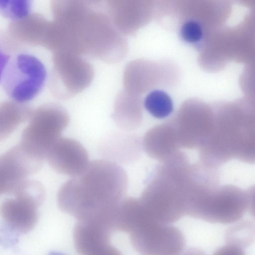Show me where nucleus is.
I'll return each instance as SVG.
<instances>
[{
  "mask_svg": "<svg viewBox=\"0 0 255 255\" xmlns=\"http://www.w3.org/2000/svg\"><path fill=\"white\" fill-rule=\"evenodd\" d=\"M125 223L126 233L132 247L142 255H180L184 248L185 240L181 231L150 217L138 199L128 205Z\"/></svg>",
  "mask_w": 255,
  "mask_h": 255,
  "instance_id": "f03ea898",
  "label": "nucleus"
},
{
  "mask_svg": "<svg viewBox=\"0 0 255 255\" xmlns=\"http://www.w3.org/2000/svg\"><path fill=\"white\" fill-rule=\"evenodd\" d=\"M213 255H246L242 248L228 244L218 248Z\"/></svg>",
  "mask_w": 255,
  "mask_h": 255,
  "instance_id": "2eb2a0df",
  "label": "nucleus"
},
{
  "mask_svg": "<svg viewBox=\"0 0 255 255\" xmlns=\"http://www.w3.org/2000/svg\"><path fill=\"white\" fill-rule=\"evenodd\" d=\"M30 8L28 0H0V14L11 21L27 16L30 13Z\"/></svg>",
  "mask_w": 255,
  "mask_h": 255,
  "instance_id": "f8f14e48",
  "label": "nucleus"
},
{
  "mask_svg": "<svg viewBox=\"0 0 255 255\" xmlns=\"http://www.w3.org/2000/svg\"><path fill=\"white\" fill-rule=\"evenodd\" d=\"M40 20L38 15L30 13L23 18L11 21L7 36V40L12 41V48H17L18 44H39Z\"/></svg>",
  "mask_w": 255,
  "mask_h": 255,
  "instance_id": "9d476101",
  "label": "nucleus"
},
{
  "mask_svg": "<svg viewBox=\"0 0 255 255\" xmlns=\"http://www.w3.org/2000/svg\"><path fill=\"white\" fill-rule=\"evenodd\" d=\"M111 234L103 226L78 222L73 231L76 251L79 255H123L110 242Z\"/></svg>",
  "mask_w": 255,
  "mask_h": 255,
  "instance_id": "6e6552de",
  "label": "nucleus"
},
{
  "mask_svg": "<svg viewBox=\"0 0 255 255\" xmlns=\"http://www.w3.org/2000/svg\"><path fill=\"white\" fill-rule=\"evenodd\" d=\"M181 34L185 41L194 43L202 39L203 31L200 25L197 22L189 20L182 25Z\"/></svg>",
  "mask_w": 255,
  "mask_h": 255,
  "instance_id": "4468645a",
  "label": "nucleus"
},
{
  "mask_svg": "<svg viewBox=\"0 0 255 255\" xmlns=\"http://www.w3.org/2000/svg\"><path fill=\"white\" fill-rule=\"evenodd\" d=\"M182 255H206V254L200 249L197 248H191L186 251Z\"/></svg>",
  "mask_w": 255,
  "mask_h": 255,
  "instance_id": "f3484780",
  "label": "nucleus"
},
{
  "mask_svg": "<svg viewBox=\"0 0 255 255\" xmlns=\"http://www.w3.org/2000/svg\"><path fill=\"white\" fill-rule=\"evenodd\" d=\"M138 200L150 217L163 224L176 222L185 214L184 199L172 193L158 191L151 183Z\"/></svg>",
  "mask_w": 255,
  "mask_h": 255,
  "instance_id": "0eeeda50",
  "label": "nucleus"
},
{
  "mask_svg": "<svg viewBox=\"0 0 255 255\" xmlns=\"http://www.w3.org/2000/svg\"><path fill=\"white\" fill-rule=\"evenodd\" d=\"M247 208L243 195L225 193L194 197L188 203L186 214L208 222L228 224L241 219Z\"/></svg>",
  "mask_w": 255,
  "mask_h": 255,
  "instance_id": "20e7f679",
  "label": "nucleus"
},
{
  "mask_svg": "<svg viewBox=\"0 0 255 255\" xmlns=\"http://www.w3.org/2000/svg\"><path fill=\"white\" fill-rule=\"evenodd\" d=\"M40 200L21 193L15 199L7 200L2 204L0 214L13 229L26 233L32 230L37 222V208Z\"/></svg>",
  "mask_w": 255,
  "mask_h": 255,
  "instance_id": "1a4fd4ad",
  "label": "nucleus"
},
{
  "mask_svg": "<svg viewBox=\"0 0 255 255\" xmlns=\"http://www.w3.org/2000/svg\"><path fill=\"white\" fill-rule=\"evenodd\" d=\"M50 255H63L62 254L58 253H53Z\"/></svg>",
  "mask_w": 255,
  "mask_h": 255,
  "instance_id": "a211bd4d",
  "label": "nucleus"
},
{
  "mask_svg": "<svg viewBox=\"0 0 255 255\" xmlns=\"http://www.w3.org/2000/svg\"><path fill=\"white\" fill-rule=\"evenodd\" d=\"M46 157L57 172L73 177L82 174L89 165V155L76 140L60 137L49 150Z\"/></svg>",
  "mask_w": 255,
  "mask_h": 255,
  "instance_id": "423d86ee",
  "label": "nucleus"
},
{
  "mask_svg": "<svg viewBox=\"0 0 255 255\" xmlns=\"http://www.w3.org/2000/svg\"><path fill=\"white\" fill-rule=\"evenodd\" d=\"M47 76L46 67L39 58L28 53H20L10 59L1 82L8 97L22 104L39 94Z\"/></svg>",
  "mask_w": 255,
  "mask_h": 255,
  "instance_id": "7ed1b4c3",
  "label": "nucleus"
},
{
  "mask_svg": "<svg viewBox=\"0 0 255 255\" xmlns=\"http://www.w3.org/2000/svg\"><path fill=\"white\" fill-rule=\"evenodd\" d=\"M144 106L154 117L162 119L168 117L173 111V102L170 97L164 91L155 90L145 97Z\"/></svg>",
  "mask_w": 255,
  "mask_h": 255,
  "instance_id": "9b49d317",
  "label": "nucleus"
},
{
  "mask_svg": "<svg viewBox=\"0 0 255 255\" xmlns=\"http://www.w3.org/2000/svg\"><path fill=\"white\" fill-rule=\"evenodd\" d=\"M128 187L127 174L120 165L108 160H95L82 174L61 186L58 204L78 222L112 227Z\"/></svg>",
  "mask_w": 255,
  "mask_h": 255,
  "instance_id": "f257e3e1",
  "label": "nucleus"
},
{
  "mask_svg": "<svg viewBox=\"0 0 255 255\" xmlns=\"http://www.w3.org/2000/svg\"><path fill=\"white\" fill-rule=\"evenodd\" d=\"M10 59V56L0 48V83L4 71Z\"/></svg>",
  "mask_w": 255,
  "mask_h": 255,
  "instance_id": "dca6fc26",
  "label": "nucleus"
},
{
  "mask_svg": "<svg viewBox=\"0 0 255 255\" xmlns=\"http://www.w3.org/2000/svg\"><path fill=\"white\" fill-rule=\"evenodd\" d=\"M34 145L36 156H46L53 144L61 137L69 123V117L63 110L52 106L43 107L34 114Z\"/></svg>",
  "mask_w": 255,
  "mask_h": 255,
  "instance_id": "39448f33",
  "label": "nucleus"
},
{
  "mask_svg": "<svg viewBox=\"0 0 255 255\" xmlns=\"http://www.w3.org/2000/svg\"><path fill=\"white\" fill-rule=\"evenodd\" d=\"M243 226L241 225L231 229L227 235V241L228 244L236 245L242 248L250 244L252 237L251 224L247 228H246L247 226L243 227L244 228Z\"/></svg>",
  "mask_w": 255,
  "mask_h": 255,
  "instance_id": "ddd939ff",
  "label": "nucleus"
}]
</instances>
